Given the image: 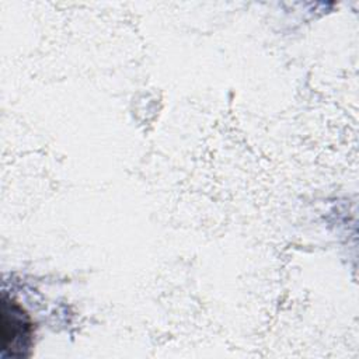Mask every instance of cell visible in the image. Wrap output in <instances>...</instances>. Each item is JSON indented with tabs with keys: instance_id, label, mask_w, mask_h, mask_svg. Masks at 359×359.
<instances>
[{
	"instance_id": "cell-1",
	"label": "cell",
	"mask_w": 359,
	"mask_h": 359,
	"mask_svg": "<svg viewBox=\"0 0 359 359\" xmlns=\"http://www.w3.org/2000/svg\"><path fill=\"white\" fill-rule=\"evenodd\" d=\"M34 327L29 316L14 300L3 296L1 339L3 351L11 356L28 355L32 345Z\"/></svg>"
}]
</instances>
